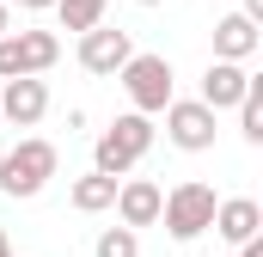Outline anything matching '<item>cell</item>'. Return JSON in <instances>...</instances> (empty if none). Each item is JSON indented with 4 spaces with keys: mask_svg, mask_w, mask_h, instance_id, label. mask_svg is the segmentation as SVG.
Returning a JSON list of instances; mask_svg holds the SVG:
<instances>
[{
    "mask_svg": "<svg viewBox=\"0 0 263 257\" xmlns=\"http://www.w3.org/2000/svg\"><path fill=\"white\" fill-rule=\"evenodd\" d=\"M147 147H153V117L123 111L117 123L98 135V147H92V172H104V178H129L135 166L147 159Z\"/></svg>",
    "mask_w": 263,
    "mask_h": 257,
    "instance_id": "1",
    "label": "cell"
},
{
    "mask_svg": "<svg viewBox=\"0 0 263 257\" xmlns=\"http://www.w3.org/2000/svg\"><path fill=\"white\" fill-rule=\"evenodd\" d=\"M55 166H62V153H55V141H43V135H25L6 159H0V196H12V202H31V196H43V184L55 178Z\"/></svg>",
    "mask_w": 263,
    "mask_h": 257,
    "instance_id": "2",
    "label": "cell"
},
{
    "mask_svg": "<svg viewBox=\"0 0 263 257\" xmlns=\"http://www.w3.org/2000/svg\"><path fill=\"white\" fill-rule=\"evenodd\" d=\"M214 202H220V196L208 190V184L184 178V184H172V190L159 196V221H165V233H172L178 245H190V239H202V233H208Z\"/></svg>",
    "mask_w": 263,
    "mask_h": 257,
    "instance_id": "3",
    "label": "cell"
},
{
    "mask_svg": "<svg viewBox=\"0 0 263 257\" xmlns=\"http://www.w3.org/2000/svg\"><path fill=\"white\" fill-rule=\"evenodd\" d=\"M117 80H123V92H129V104L141 117H159V111L172 104V62H165V56H141V49H135L129 62L117 67Z\"/></svg>",
    "mask_w": 263,
    "mask_h": 257,
    "instance_id": "4",
    "label": "cell"
},
{
    "mask_svg": "<svg viewBox=\"0 0 263 257\" xmlns=\"http://www.w3.org/2000/svg\"><path fill=\"white\" fill-rule=\"evenodd\" d=\"M55 62H62V37H55V31H6V37H0V80L49 74Z\"/></svg>",
    "mask_w": 263,
    "mask_h": 257,
    "instance_id": "5",
    "label": "cell"
},
{
    "mask_svg": "<svg viewBox=\"0 0 263 257\" xmlns=\"http://www.w3.org/2000/svg\"><path fill=\"white\" fill-rule=\"evenodd\" d=\"M159 117H165V141L172 147H184V153H208L214 147V111L202 98H172Z\"/></svg>",
    "mask_w": 263,
    "mask_h": 257,
    "instance_id": "6",
    "label": "cell"
},
{
    "mask_svg": "<svg viewBox=\"0 0 263 257\" xmlns=\"http://www.w3.org/2000/svg\"><path fill=\"white\" fill-rule=\"evenodd\" d=\"M49 117V86L43 74H18L0 86V123H18V128H37Z\"/></svg>",
    "mask_w": 263,
    "mask_h": 257,
    "instance_id": "7",
    "label": "cell"
},
{
    "mask_svg": "<svg viewBox=\"0 0 263 257\" xmlns=\"http://www.w3.org/2000/svg\"><path fill=\"white\" fill-rule=\"evenodd\" d=\"M135 56L129 31H104V25H92V31H80V67L86 74H98V80H117V67Z\"/></svg>",
    "mask_w": 263,
    "mask_h": 257,
    "instance_id": "8",
    "label": "cell"
},
{
    "mask_svg": "<svg viewBox=\"0 0 263 257\" xmlns=\"http://www.w3.org/2000/svg\"><path fill=\"white\" fill-rule=\"evenodd\" d=\"M245 86H251V67H245V62H220V56H214L208 74H202V104L220 117V111H233V104L245 98Z\"/></svg>",
    "mask_w": 263,
    "mask_h": 257,
    "instance_id": "9",
    "label": "cell"
},
{
    "mask_svg": "<svg viewBox=\"0 0 263 257\" xmlns=\"http://www.w3.org/2000/svg\"><path fill=\"white\" fill-rule=\"evenodd\" d=\"M159 184H153V178H117V202H110V208H117V221H123V227H153V221H159Z\"/></svg>",
    "mask_w": 263,
    "mask_h": 257,
    "instance_id": "10",
    "label": "cell"
},
{
    "mask_svg": "<svg viewBox=\"0 0 263 257\" xmlns=\"http://www.w3.org/2000/svg\"><path fill=\"white\" fill-rule=\"evenodd\" d=\"M257 49H263L257 19H245V12H227V19L214 25V56H220V62H251Z\"/></svg>",
    "mask_w": 263,
    "mask_h": 257,
    "instance_id": "11",
    "label": "cell"
},
{
    "mask_svg": "<svg viewBox=\"0 0 263 257\" xmlns=\"http://www.w3.org/2000/svg\"><path fill=\"white\" fill-rule=\"evenodd\" d=\"M227 245H245L251 233H263V208L251 196H227V202H214V221H208Z\"/></svg>",
    "mask_w": 263,
    "mask_h": 257,
    "instance_id": "12",
    "label": "cell"
},
{
    "mask_svg": "<svg viewBox=\"0 0 263 257\" xmlns=\"http://www.w3.org/2000/svg\"><path fill=\"white\" fill-rule=\"evenodd\" d=\"M67 202H73L80 214H104V208L117 202V178H104V172H86V178H73Z\"/></svg>",
    "mask_w": 263,
    "mask_h": 257,
    "instance_id": "13",
    "label": "cell"
},
{
    "mask_svg": "<svg viewBox=\"0 0 263 257\" xmlns=\"http://www.w3.org/2000/svg\"><path fill=\"white\" fill-rule=\"evenodd\" d=\"M239 111V135L251 141V147H263V80L251 74V86H245V98L233 104Z\"/></svg>",
    "mask_w": 263,
    "mask_h": 257,
    "instance_id": "14",
    "label": "cell"
},
{
    "mask_svg": "<svg viewBox=\"0 0 263 257\" xmlns=\"http://www.w3.org/2000/svg\"><path fill=\"white\" fill-rule=\"evenodd\" d=\"M55 19H62V31H92V25H104V0H55Z\"/></svg>",
    "mask_w": 263,
    "mask_h": 257,
    "instance_id": "15",
    "label": "cell"
},
{
    "mask_svg": "<svg viewBox=\"0 0 263 257\" xmlns=\"http://www.w3.org/2000/svg\"><path fill=\"white\" fill-rule=\"evenodd\" d=\"M92 257H141L135 227H104V233H98V245H92Z\"/></svg>",
    "mask_w": 263,
    "mask_h": 257,
    "instance_id": "16",
    "label": "cell"
},
{
    "mask_svg": "<svg viewBox=\"0 0 263 257\" xmlns=\"http://www.w3.org/2000/svg\"><path fill=\"white\" fill-rule=\"evenodd\" d=\"M239 257H263V239H257V233H251V239L239 245Z\"/></svg>",
    "mask_w": 263,
    "mask_h": 257,
    "instance_id": "17",
    "label": "cell"
},
{
    "mask_svg": "<svg viewBox=\"0 0 263 257\" xmlns=\"http://www.w3.org/2000/svg\"><path fill=\"white\" fill-rule=\"evenodd\" d=\"M6 31H12V6L0 0V37H6Z\"/></svg>",
    "mask_w": 263,
    "mask_h": 257,
    "instance_id": "18",
    "label": "cell"
},
{
    "mask_svg": "<svg viewBox=\"0 0 263 257\" xmlns=\"http://www.w3.org/2000/svg\"><path fill=\"white\" fill-rule=\"evenodd\" d=\"M18 6H25V12H49L55 0H18Z\"/></svg>",
    "mask_w": 263,
    "mask_h": 257,
    "instance_id": "19",
    "label": "cell"
},
{
    "mask_svg": "<svg viewBox=\"0 0 263 257\" xmlns=\"http://www.w3.org/2000/svg\"><path fill=\"white\" fill-rule=\"evenodd\" d=\"M245 19H257V25H263V0H245Z\"/></svg>",
    "mask_w": 263,
    "mask_h": 257,
    "instance_id": "20",
    "label": "cell"
},
{
    "mask_svg": "<svg viewBox=\"0 0 263 257\" xmlns=\"http://www.w3.org/2000/svg\"><path fill=\"white\" fill-rule=\"evenodd\" d=\"M0 257H12V239H6V227H0Z\"/></svg>",
    "mask_w": 263,
    "mask_h": 257,
    "instance_id": "21",
    "label": "cell"
},
{
    "mask_svg": "<svg viewBox=\"0 0 263 257\" xmlns=\"http://www.w3.org/2000/svg\"><path fill=\"white\" fill-rule=\"evenodd\" d=\"M135 6H165V0H135Z\"/></svg>",
    "mask_w": 263,
    "mask_h": 257,
    "instance_id": "22",
    "label": "cell"
}]
</instances>
